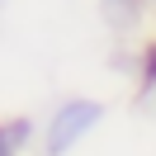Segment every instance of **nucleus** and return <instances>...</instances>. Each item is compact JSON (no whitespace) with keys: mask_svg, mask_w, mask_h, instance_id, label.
Masks as SVG:
<instances>
[{"mask_svg":"<svg viewBox=\"0 0 156 156\" xmlns=\"http://www.w3.org/2000/svg\"><path fill=\"white\" fill-rule=\"evenodd\" d=\"M104 99L95 95H66L62 104H52V114L38 128V156H71L76 147H85V137L99 133L104 123Z\"/></svg>","mask_w":156,"mask_h":156,"instance_id":"1","label":"nucleus"},{"mask_svg":"<svg viewBox=\"0 0 156 156\" xmlns=\"http://www.w3.org/2000/svg\"><path fill=\"white\" fill-rule=\"evenodd\" d=\"M38 118L29 114H10L0 118V156H29L33 147H38Z\"/></svg>","mask_w":156,"mask_h":156,"instance_id":"2","label":"nucleus"},{"mask_svg":"<svg viewBox=\"0 0 156 156\" xmlns=\"http://www.w3.org/2000/svg\"><path fill=\"white\" fill-rule=\"evenodd\" d=\"M147 5H151V0H99V14H104V24L114 33H128V29L142 24Z\"/></svg>","mask_w":156,"mask_h":156,"instance_id":"3","label":"nucleus"},{"mask_svg":"<svg viewBox=\"0 0 156 156\" xmlns=\"http://www.w3.org/2000/svg\"><path fill=\"white\" fill-rule=\"evenodd\" d=\"M137 95L156 99V38L142 43V52H137Z\"/></svg>","mask_w":156,"mask_h":156,"instance_id":"4","label":"nucleus"},{"mask_svg":"<svg viewBox=\"0 0 156 156\" xmlns=\"http://www.w3.org/2000/svg\"><path fill=\"white\" fill-rule=\"evenodd\" d=\"M151 5H156V0H151Z\"/></svg>","mask_w":156,"mask_h":156,"instance_id":"5","label":"nucleus"}]
</instances>
